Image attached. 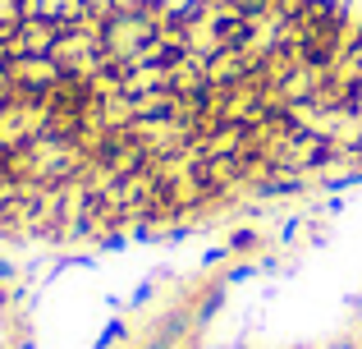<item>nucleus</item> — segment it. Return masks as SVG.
<instances>
[]
</instances>
